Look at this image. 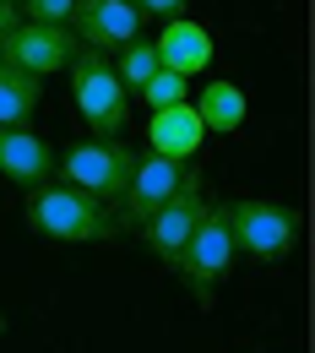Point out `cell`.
<instances>
[{"instance_id": "cell-1", "label": "cell", "mask_w": 315, "mask_h": 353, "mask_svg": "<svg viewBox=\"0 0 315 353\" xmlns=\"http://www.w3.org/2000/svg\"><path fill=\"white\" fill-rule=\"evenodd\" d=\"M28 223H33L44 239H60V245H92V239H109V234H114L109 207H98L92 196L71 190V185H54V179L33 185Z\"/></svg>"}, {"instance_id": "cell-2", "label": "cell", "mask_w": 315, "mask_h": 353, "mask_svg": "<svg viewBox=\"0 0 315 353\" xmlns=\"http://www.w3.org/2000/svg\"><path fill=\"white\" fill-rule=\"evenodd\" d=\"M131 169H136V147L114 141V136L77 141V147H65V158H60V179H65L71 190L92 196L98 207H109V201H120V196H125Z\"/></svg>"}, {"instance_id": "cell-3", "label": "cell", "mask_w": 315, "mask_h": 353, "mask_svg": "<svg viewBox=\"0 0 315 353\" xmlns=\"http://www.w3.org/2000/svg\"><path fill=\"white\" fill-rule=\"evenodd\" d=\"M65 71H71V98H77L88 131L92 136H120L125 131V120H131V92L120 88L114 65H109L98 49H77Z\"/></svg>"}, {"instance_id": "cell-4", "label": "cell", "mask_w": 315, "mask_h": 353, "mask_svg": "<svg viewBox=\"0 0 315 353\" xmlns=\"http://www.w3.org/2000/svg\"><path fill=\"white\" fill-rule=\"evenodd\" d=\"M180 277L190 283V294H196V305H212V294H218V283L228 277V266H234V234H228V207H201V223H196V234L185 239L180 250Z\"/></svg>"}, {"instance_id": "cell-5", "label": "cell", "mask_w": 315, "mask_h": 353, "mask_svg": "<svg viewBox=\"0 0 315 353\" xmlns=\"http://www.w3.org/2000/svg\"><path fill=\"white\" fill-rule=\"evenodd\" d=\"M228 234H234V250H245L250 261H283L299 239V212L283 201H234Z\"/></svg>"}, {"instance_id": "cell-6", "label": "cell", "mask_w": 315, "mask_h": 353, "mask_svg": "<svg viewBox=\"0 0 315 353\" xmlns=\"http://www.w3.org/2000/svg\"><path fill=\"white\" fill-rule=\"evenodd\" d=\"M77 49H82V44H77V33H71V28L17 22V28L6 33V44H0V60L44 82V77H54V71H65V65H71V54H77Z\"/></svg>"}, {"instance_id": "cell-7", "label": "cell", "mask_w": 315, "mask_h": 353, "mask_svg": "<svg viewBox=\"0 0 315 353\" xmlns=\"http://www.w3.org/2000/svg\"><path fill=\"white\" fill-rule=\"evenodd\" d=\"M196 163H174V158H158V152H147V158H136V169H131V185H125V223H141L152 218L163 201H174L185 185H196Z\"/></svg>"}, {"instance_id": "cell-8", "label": "cell", "mask_w": 315, "mask_h": 353, "mask_svg": "<svg viewBox=\"0 0 315 353\" xmlns=\"http://www.w3.org/2000/svg\"><path fill=\"white\" fill-rule=\"evenodd\" d=\"M71 28H77V44L82 49H120L136 44L141 39V11H136L131 0H77V11H71Z\"/></svg>"}, {"instance_id": "cell-9", "label": "cell", "mask_w": 315, "mask_h": 353, "mask_svg": "<svg viewBox=\"0 0 315 353\" xmlns=\"http://www.w3.org/2000/svg\"><path fill=\"white\" fill-rule=\"evenodd\" d=\"M201 207H207V201H201V179H196V185H185L174 201H163L152 218L141 223V239L152 245V256H158V261H169V266L180 261L185 239H190V234H196V223H201Z\"/></svg>"}, {"instance_id": "cell-10", "label": "cell", "mask_w": 315, "mask_h": 353, "mask_svg": "<svg viewBox=\"0 0 315 353\" xmlns=\"http://www.w3.org/2000/svg\"><path fill=\"white\" fill-rule=\"evenodd\" d=\"M152 49H158V65L174 71V77H185V82L212 65V33H207L201 22H190V17L163 22V33L152 39Z\"/></svg>"}, {"instance_id": "cell-11", "label": "cell", "mask_w": 315, "mask_h": 353, "mask_svg": "<svg viewBox=\"0 0 315 353\" xmlns=\"http://www.w3.org/2000/svg\"><path fill=\"white\" fill-rule=\"evenodd\" d=\"M0 174L17 185H44L54 174V147L33 125H0Z\"/></svg>"}, {"instance_id": "cell-12", "label": "cell", "mask_w": 315, "mask_h": 353, "mask_svg": "<svg viewBox=\"0 0 315 353\" xmlns=\"http://www.w3.org/2000/svg\"><path fill=\"white\" fill-rule=\"evenodd\" d=\"M201 120H196V109L190 103H174V109H158L152 120H147V147L158 152V158H174V163H190L196 152H201Z\"/></svg>"}, {"instance_id": "cell-13", "label": "cell", "mask_w": 315, "mask_h": 353, "mask_svg": "<svg viewBox=\"0 0 315 353\" xmlns=\"http://www.w3.org/2000/svg\"><path fill=\"white\" fill-rule=\"evenodd\" d=\"M196 120H201V131L207 136H234L245 125V114H250V103H245V92L234 88V82H212V88L196 92Z\"/></svg>"}, {"instance_id": "cell-14", "label": "cell", "mask_w": 315, "mask_h": 353, "mask_svg": "<svg viewBox=\"0 0 315 353\" xmlns=\"http://www.w3.org/2000/svg\"><path fill=\"white\" fill-rule=\"evenodd\" d=\"M44 103V82L0 60V125H28Z\"/></svg>"}, {"instance_id": "cell-15", "label": "cell", "mask_w": 315, "mask_h": 353, "mask_svg": "<svg viewBox=\"0 0 315 353\" xmlns=\"http://www.w3.org/2000/svg\"><path fill=\"white\" fill-rule=\"evenodd\" d=\"M158 71H163V65H158V49L147 44V39H136V44L120 49V65H114V77H120V88L131 92V98L147 88V82H152Z\"/></svg>"}, {"instance_id": "cell-16", "label": "cell", "mask_w": 315, "mask_h": 353, "mask_svg": "<svg viewBox=\"0 0 315 353\" xmlns=\"http://www.w3.org/2000/svg\"><path fill=\"white\" fill-rule=\"evenodd\" d=\"M136 98H141V103H147V109L158 114V109L190 103V82H185V77H174V71H158V77H152V82H147L141 92H136Z\"/></svg>"}, {"instance_id": "cell-17", "label": "cell", "mask_w": 315, "mask_h": 353, "mask_svg": "<svg viewBox=\"0 0 315 353\" xmlns=\"http://www.w3.org/2000/svg\"><path fill=\"white\" fill-rule=\"evenodd\" d=\"M17 11H28V22H49V28H65L77 0H22Z\"/></svg>"}, {"instance_id": "cell-18", "label": "cell", "mask_w": 315, "mask_h": 353, "mask_svg": "<svg viewBox=\"0 0 315 353\" xmlns=\"http://www.w3.org/2000/svg\"><path fill=\"white\" fill-rule=\"evenodd\" d=\"M141 17H163V22H174V17H185V6L190 0H131Z\"/></svg>"}, {"instance_id": "cell-19", "label": "cell", "mask_w": 315, "mask_h": 353, "mask_svg": "<svg viewBox=\"0 0 315 353\" xmlns=\"http://www.w3.org/2000/svg\"><path fill=\"white\" fill-rule=\"evenodd\" d=\"M11 28H17V6H0V44H6Z\"/></svg>"}, {"instance_id": "cell-20", "label": "cell", "mask_w": 315, "mask_h": 353, "mask_svg": "<svg viewBox=\"0 0 315 353\" xmlns=\"http://www.w3.org/2000/svg\"><path fill=\"white\" fill-rule=\"evenodd\" d=\"M0 6H17V0H0Z\"/></svg>"}, {"instance_id": "cell-21", "label": "cell", "mask_w": 315, "mask_h": 353, "mask_svg": "<svg viewBox=\"0 0 315 353\" xmlns=\"http://www.w3.org/2000/svg\"><path fill=\"white\" fill-rule=\"evenodd\" d=\"M0 332H6V315H0Z\"/></svg>"}]
</instances>
